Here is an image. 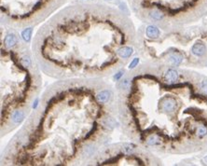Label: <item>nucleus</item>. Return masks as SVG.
<instances>
[{
  "instance_id": "5",
  "label": "nucleus",
  "mask_w": 207,
  "mask_h": 166,
  "mask_svg": "<svg viewBox=\"0 0 207 166\" xmlns=\"http://www.w3.org/2000/svg\"><path fill=\"white\" fill-rule=\"evenodd\" d=\"M151 154L148 149L134 142H120L107 145L102 148L87 165H152Z\"/></svg>"
},
{
  "instance_id": "3",
  "label": "nucleus",
  "mask_w": 207,
  "mask_h": 166,
  "mask_svg": "<svg viewBox=\"0 0 207 166\" xmlns=\"http://www.w3.org/2000/svg\"><path fill=\"white\" fill-rule=\"evenodd\" d=\"M1 136L24 122L34 108L42 87L41 70L33 51L24 41L12 47L1 44Z\"/></svg>"
},
{
  "instance_id": "4",
  "label": "nucleus",
  "mask_w": 207,
  "mask_h": 166,
  "mask_svg": "<svg viewBox=\"0 0 207 166\" xmlns=\"http://www.w3.org/2000/svg\"><path fill=\"white\" fill-rule=\"evenodd\" d=\"M68 0H0L1 24L26 29L47 21Z\"/></svg>"
},
{
  "instance_id": "6",
  "label": "nucleus",
  "mask_w": 207,
  "mask_h": 166,
  "mask_svg": "<svg viewBox=\"0 0 207 166\" xmlns=\"http://www.w3.org/2000/svg\"><path fill=\"white\" fill-rule=\"evenodd\" d=\"M191 53L197 57H202L206 53V46L202 42H196L191 48Z\"/></svg>"
},
{
  "instance_id": "2",
  "label": "nucleus",
  "mask_w": 207,
  "mask_h": 166,
  "mask_svg": "<svg viewBox=\"0 0 207 166\" xmlns=\"http://www.w3.org/2000/svg\"><path fill=\"white\" fill-rule=\"evenodd\" d=\"M137 29L129 14L102 2H76L37 30L32 43L41 72L55 80L105 78L137 53Z\"/></svg>"
},
{
  "instance_id": "8",
  "label": "nucleus",
  "mask_w": 207,
  "mask_h": 166,
  "mask_svg": "<svg viewBox=\"0 0 207 166\" xmlns=\"http://www.w3.org/2000/svg\"><path fill=\"white\" fill-rule=\"evenodd\" d=\"M205 161H206V163H207V156L205 157Z\"/></svg>"
},
{
  "instance_id": "1",
  "label": "nucleus",
  "mask_w": 207,
  "mask_h": 166,
  "mask_svg": "<svg viewBox=\"0 0 207 166\" xmlns=\"http://www.w3.org/2000/svg\"><path fill=\"white\" fill-rule=\"evenodd\" d=\"M119 125L115 89L104 78L47 87L1 155V165H87Z\"/></svg>"
},
{
  "instance_id": "7",
  "label": "nucleus",
  "mask_w": 207,
  "mask_h": 166,
  "mask_svg": "<svg viewBox=\"0 0 207 166\" xmlns=\"http://www.w3.org/2000/svg\"><path fill=\"white\" fill-rule=\"evenodd\" d=\"M32 27H29V28H26L24 32L22 34V38L24 39L26 43L29 42L30 39H31V36H32Z\"/></svg>"
}]
</instances>
